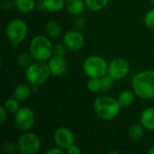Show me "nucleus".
Listing matches in <instances>:
<instances>
[{"instance_id": "nucleus-1", "label": "nucleus", "mask_w": 154, "mask_h": 154, "mask_svg": "<svg viewBox=\"0 0 154 154\" xmlns=\"http://www.w3.org/2000/svg\"><path fill=\"white\" fill-rule=\"evenodd\" d=\"M134 94L142 99L154 98V70H145L135 74L132 79Z\"/></svg>"}, {"instance_id": "nucleus-2", "label": "nucleus", "mask_w": 154, "mask_h": 154, "mask_svg": "<svg viewBox=\"0 0 154 154\" xmlns=\"http://www.w3.org/2000/svg\"><path fill=\"white\" fill-rule=\"evenodd\" d=\"M93 108L96 115L100 119L110 121L119 115L122 106L117 99L108 96H102L96 98L93 104Z\"/></svg>"}, {"instance_id": "nucleus-3", "label": "nucleus", "mask_w": 154, "mask_h": 154, "mask_svg": "<svg viewBox=\"0 0 154 154\" xmlns=\"http://www.w3.org/2000/svg\"><path fill=\"white\" fill-rule=\"evenodd\" d=\"M30 53L37 61L49 60L53 55V45L50 39L43 35L33 37L30 43Z\"/></svg>"}, {"instance_id": "nucleus-4", "label": "nucleus", "mask_w": 154, "mask_h": 154, "mask_svg": "<svg viewBox=\"0 0 154 154\" xmlns=\"http://www.w3.org/2000/svg\"><path fill=\"white\" fill-rule=\"evenodd\" d=\"M51 74L48 63L36 61L26 68L25 79L32 86L40 87L47 81Z\"/></svg>"}, {"instance_id": "nucleus-5", "label": "nucleus", "mask_w": 154, "mask_h": 154, "mask_svg": "<svg viewBox=\"0 0 154 154\" xmlns=\"http://www.w3.org/2000/svg\"><path fill=\"white\" fill-rule=\"evenodd\" d=\"M83 70L89 78H102L108 72L106 60L97 55L88 57L83 63Z\"/></svg>"}, {"instance_id": "nucleus-6", "label": "nucleus", "mask_w": 154, "mask_h": 154, "mask_svg": "<svg viewBox=\"0 0 154 154\" xmlns=\"http://www.w3.org/2000/svg\"><path fill=\"white\" fill-rule=\"evenodd\" d=\"M28 32L27 24L24 21L21 19H14L12 20L6 26L5 32L8 40L14 47H17V45L22 42Z\"/></svg>"}, {"instance_id": "nucleus-7", "label": "nucleus", "mask_w": 154, "mask_h": 154, "mask_svg": "<svg viewBox=\"0 0 154 154\" xmlns=\"http://www.w3.org/2000/svg\"><path fill=\"white\" fill-rule=\"evenodd\" d=\"M41 139L33 133L22 134L17 141V149L22 154H35L41 149Z\"/></svg>"}, {"instance_id": "nucleus-8", "label": "nucleus", "mask_w": 154, "mask_h": 154, "mask_svg": "<svg viewBox=\"0 0 154 154\" xmlns=\"http://www.w3.org/2000/svg\"><path fill=\"white\" fill-rule=\"evenodd\" d=\"M35 122V116L33 111L27 107H20L19 110L15 113L14 123L16 127L23 132L30 130Z\"/></svg>"}, {"instance_id": "nucleus-9", "label": "nucleus", "mask_w": 154, "mask_h": 154, "mask_svg": "<svg viewBox=\"0 0 154 154\" xmlns=\"http://www.w3.org/2000/svg\"><path fill=\"white\" fill-rule=\"evenodd\" d=\"M130 71V64L124 58H116L108 64V72L115 80H119L125 78Z\"/></svg>"}, {"instance_id": "nucleus-10", "label": "nucleus", "mask_w": 154, "mask_h": 154, "mask_svg": "<svg viewBox=\"0 0 154 154\" xmlns=\"http://www.w3.org/2000/svg\"><path fill=\"white\" fill-rule=\"evenodd\" d=\"M53 139L55 144L65 151H67L70 146H72L75 142L73 133L71 132V130L66 127L58 128L54 133Z\"/></svg>"}, {"instance_id": "nucleus-11", "label": "nucleus", "mask_w": 154, "mask_h": 154, "mask_svg": "<svg viewBox=\"0 0 154 154\" xmlns=\"http://www.w3.org/2000/svg\"><path fill=\"white\" fill-rule=\"evenodd\" d=\"M63 43L67 49L78 51L85 45V38L79 31H68L63 36Z\"/></svg>"}, {"instance_id": "nucleus-12", "label": "nucleus", "mask_w": 154, "mask_h": 154, "mask_svg": "<svg viewBox=\"0 0 154 154\" xmlns=\"http://www.w3.org/2000/svg\"><path fill=\"white\" fill-rule=\"evenodd\" d=\"M48 66L51 73L55 77L63 76L69 69V63L64 57H59L54 55L49 60Z\"/></svg>"}, {"instance_id": "nucleus-13", "label": "nucleus", "mask_w": 154, "mask_h": 154, "mask_svg": "<svg viewBox=\"0 0 154 154\" xmlns=\"http://www.w3.org/2000/svg\"><path fill=\"white\" fill-rule=\"evenodd\" d=\"M140 121L145 129L154 131V107L144 109L141 114Z\"/></svg>"}, {"instance_id": "nucleus-14", "label": "nucleus", "mask_w": 154, "mask_h": 154, "mask_svg": "<svg viewBox=\"0 0 154 154\" xmlns=\"http://www.w3.org/2000/svg\"><path fill=\"white\" fill-rule=\"evenodd\" d=\"M85 7L86 4L83 0H66V8L70 14L79 16L84 12Z\"/></svg>"}, {"instance_id": "nucleus-15", "label": "nucleus", "mask_w": 154, "mask_h": 154, "mask_svg": "<svg viewBox=\"0 0 154 154\" xmlns=\"http://www.w3.org/2000/svg\"><path fill=\"white\" fill-rule=\"evenodd\" d=\"M31 93H32V89L28 85L20 84L14 88L13 95H14V97H15L17 100L25 101L26 99L29 98V97L31 96Z\"/></svg>"}, {"instance_id": "nucleus-16", "label": "nucleus", "mask_w": 154, "mask_h": 154, "mask_svg": "<svg viewBox=\"0 0 154 154\" xmlns=\"http://www.w3.org/2000/svg\"><path fill=\"white\" fill-rule=\"evenodd\" d=\"M128 134L131 140L134 142H138L144 136V126L142 124H133L129 128Z\"/></svg>"}, {"instance_id": "nucleus-17", "label": "nucleus", "mask_w": 154, "mask_h": 154, "mask_svg": "<svg viewBox=\"0 0 154 154\" xmlns=\"http://www.w3.org/2000/svg\"><path fill=\"white\" fill-rule=\"evenodd\" d=\"M14 5L19 12L29 14L34 10L36 4L34 0H14Z\"/></svg>"}, {"instance_id": "nucleus-18", "label": "nucleus", "mask_w": 154, "mask_h": 154, "mask_svg": "<svg viewBox=\"0 0 154 154\" xmlns=\"http://www.w3.org/2000/svg\"><path fill=\"white\" fill-rule=\"evenodd\" d=\"M45 32L51 38H57L61 33V26L56 21H49L45 25Z\"/></svg>"}, {"instance_id": "nucleus-19", "label": "nucleus", "mask_w": 154, "mask_h": 154, "mask_svg": "<svg viewBox=\"0 0 154 154\" xmlns=\"http://www.w3.org/2000/svg\"><path fill=\"white\" fill-rule=\"evenodd\" d=\"M117 100L122 107L126 108L133 105L134 101V95L130 90H124L119 94Z\"/></svg>"}, {"instance_id": "nucleus-20", "label": "nucleus", "mask_w": 154, "mask_h": 154, "mask_svg": "<svg viewBox=\"0 0 154 154\" xmlns=\"http://www.w3.org/2000/svg\"><path fill=\"white\" fill-rule=\"evenodd\" d=\"M45 10L49 12H59L66 5V0H42Z\"/></svg>"}, {"instance_id": "nucleus-21", "label": "nucleus", "mask_w": 154, "mask_h": 154, "mask_svg": "<svg viewBox=\"0 0 154 154\" xmlns=\"http://www.w3.org/2000/svg\"><path fill=\"white\" fill-rule=\"evenodd\" d=\"M84 1L87 8L94 12L102 10L107 5L109 2V0H84Z\"/></svg>"}, {"instance_id": "nucleus-22", "label": "nucleus", "mask_w": 154, "mask_h": 154, "mask_svg": "<svg viewBox=\"0 0 154 154\" xmlns=\"http://www.w3.org/2000/svg\"><path fill=\"white\" fill-rule=\"evenodd\" d=\"M4 107L6 109V111L10 114H15L19 108V100H17L15 97H12V98H8L5 101L4 103Z\"/></svg>"}, {"instance_id": "nucleus-23", "label": "nucleus", "mask_w": 154, "mask_h": 154, "mask_svg": "<svg viewBox=\"0 0 154 154\" xmlns=\"http://www.w3.org/2000/svg\"><path fill=\"white\" fill-rule=\"evenodd\" d=\"M32 60L33 58L31 53L23 52L17 58V64L22 68H27L32 64Z\"/></svg>"}, {"instance_id": "nucleus-24", "label": "nucleus", "mask_w": 154, "mask_h": 154, "mask_svg": "<svg viewBox=\"0 0 154 154\" xmlns=\"http://www.w3.org/2000/svg\"><path fill=\"white\" fill-rule=\"evenodd\" d=\"M87 87L88 90L93 93L101 91V79L99 78H89Z\"/></svg>"}, {"instance_id": "nucleus-25", "label": "nucleus", "mask_w": 154, "mask_h": 154, "mask_svg": "<svg viewBox=\"0 0 154 154\" xmlns=\"http://www.w3.org/2000/svg\"><path fill=\"white\" fill-rule=\"evenodd\" d=\"M100 79H101V91H108L112 88L115 79L110 75L106 74L104 77L100 78Z\"/></svg>"}, {"instance_id": "nucleus-26", "label": "nucleus", "mask_w": 154, "mask_h": 154, "mask_svg": "<svg viewBox=\"0 0 154 154\" xmlns=\"http://www.w3.org/2000/svg\"><path fill=\"white\" fill-rule=\"evenodd\" d=\"M143 21H144V24L148 28H150L152 30H154V8L149 10L145 14Z\"/></svg>"}, {"instance_id": "nucleus-27", "label": "nucleus", "mask_w": 154, "mask_h": 154, "mask_svg": "<svg viewBox=\"0 0 154 154\" xmlns=\"http://www.w3.org/2000/svg\"><path fill=\"white\" fill-rule=\"evenodd\" d=\"M66 49L67 47L63 43H57L53 46V55L59 56V57H64L66 54Z\"/></svg>"}, {"instance_id": "nucleus-28", "label": "nucleus", "mask_w": 154, "mask_h": 154, "mask_svg": "<svg viewBox=\"0 0 154 154\" xmlns=\"http://www.w3.org/2000/svg\"><path fill=\"white\" fill-rule=\"evenodd\" d=\"M74 25H75V27H76V29H77L78 31H80V30H82V29L85 27V25H86V21H85V19H84L83 17L79 16V17H77V18L74 20Z\"/></svg>"}, {"instance_id": "nucleus-29", "label": "nucleus", "mask_w": 154, "mask_h": 154, "mask_svg": "<svg viewBox=\"0 0 154 154\" xmlns=\"http://www.w3.org/2000/svg\"><path fill=\"white\" fill-rule=\"evenodd\" d=\"M16 148H17V144L15 145L14 143L9 142V143H6L5 144V146H4V151H5V153H13V152L15 151Z\"/></svg>"}, {"instance_id": "nucleus-30", "label": "nucleus", "mask_w": 154, "mask_h": 154, "mask_svg": "<svg viewBox=\"0 0 154 154\" xmlns=\"http://www.w3.org/2000/svg\"><path fill=\"white\" fill-rule=\"evenodd\" d=\"M7 114H8V112L4 107V106H1L0 107V124L2 125H5V123L7 121Z\"/></svg>"}, {"instance_id": "nucleus-31", "label": "nucleus", "mask_w": 154, "mask_h": 154, "mask_svg": "<svg viewBox=\"0 0 154 154\" xmlns=\"http://www.w3.org/2000/svg\"><path fill=\"white\" fill-rule=\"evenodd\" d=\"M65 153V150L60 148V147H53L50 150H48L46 152V154H64Z\"/></svg>"}, {"instance_id": "nucleus-32", "label": "nucleus", "mask_w": 154, "mask_h": 154, "mask_svg": "<svg viewBox=\"0 0 154 154\" xmlns=\"http://www.w3.org/2000/svg\"><path fill=\"white\" fill-rule=\"evenodd\" d=\"M66 152L69 154H80L82 152V151L80 150V148L78 147L77 145H75V144H73L72 146H70Z\"/></svg>"}, {"instance_id": "nucleus-33", "label": "nucleus", "mask_w": 154, "mask_h": 154, "mask_svg": "<svg viewBox=\"0 0 154 154\" xmlns=\"http://www.w3.org/2000/svg\"><path fill=\"white\" fill-rule=\"evenodd\" d=\"M148 152H149V154H154V146H152V147L148 151Z\"/></svg>"}, {"instance_id": "nucleus-34", "label": "nucleus", "mask_w": 154, "mask_h": 154, "mask_svg": "<svg viewBox=\"0 0 154 154\" xmlns=\"http://www.w3.org/2000/svg\"><path fill=\"white\" fill-rule=\"evenodd\" d=\"M150 1H151V2H152V3L154 5V0H150Z\"/></svg>"}]
</instances>
